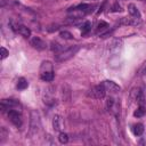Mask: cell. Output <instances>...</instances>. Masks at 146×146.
<instances>
[{
	"label": "cell",
	"mask_w": 146,
	"mask_h": 146,
	"mask_svg": "<svg viewBox=\"0 0 146 146\" xmlns=\"http://www.w3.org/2000/svg\"><path fill=\"white\" fill-rule=\"evenodd\" d=\"M144 114H145V108H144V106H139V108H138L137 111H135V113H133V115L137 116V117H141Z\"/></svg>",
	"instance_id": "23"
},
{
	"label": "cell",
	"mask_w": 146,
	"mask_h": 146,
	"mask_svg": "<svg viewBox=\"0 0 146 146\" xmlns=\"http://www.w3.org/2000/svg\"><path fill=\"white\" fill-rule=\"evenodd\" d=\"M91 30V23L90 22H86L84 24H83V26H82V35H86L89 31Z\"/></svg>",
	"instance_id": "21"
},
{
	"label": "cell",
	"mask_w": 146,
	"mask_h": 146,
	"mask_svg": "<svg viewBox=\"0 0 146 146\" xmlns=\"http://www.w3.org/2000/svg\"><path fill=\"white\" fill-rule=\"evenodd\" d=\"M51 50L52 51H55L56 54H58V52H60V51H63L64 49H63V46L60 44V43H58V42H51Z\"/></svg>",
	"instance_id": "16"
},
{
	"label": "cell",
	"mask_w": 146,
	"mask_h": 146,
	"mask_svg": "<svg viewBox=\"0 0 146 146\" xmlns=\"http://www.w3.org/2000/svg\"><path fill=\"white\" fill-rule=\"evenodd\" d=\"M8 117H9V120L16 127H21V124H22V116H21V113L17 110H10V111H8Z\"/></svg>",
	"instance_id": "5"
},
{
	"label": "cell",
	"mask_w": 146,
	"mask_h": 146,
	"mask_svg": "<svg viewBox=\"0 0 146 146\" xmlns=\"http://www.w3.org/2000/svg\"><path fill=\"white\" fill-rule=\"evenodd\" d=\"M52 128L55 131H60L62 129V117L59 115H54L52 117Z\"/></svg>",
	"instance_id": "12"
},
{
	"label": "cell",
	"mask_w": 146,
	"mask_h": 146,
	"mask_svg": "<svg viewBox=\"0 0 146 146\" xmlns=\"http://www.w3.org/2000/svg\"><path fill=\"white\" fill-rule=\"evenodd\" d=\"M105 95H106V88L103 83L92 87L88 92V96H90L92 98H96V99H102V98L105 97Z\"/></svg>",
	"instance_id": "2"
},
{
	"label": "cell",
	"mask_w": 146,
	"mask_h": 146,
	"mask_svg": "<svg viewBox=\"0 0 146 146\" xmlns=\"http://www.w3.org/2000/svg\"><path fill=\"white\" fill-rule=\"evenodd\" d=\"M136 102H137L140 106H144V104H145L144 95H143V92H141L140 90H138V91H137V95H136Z\"/></svg>",
	"instance_id": "18"
},
{
	"label": "cell",
	"mask_w": 146,
	"mask_h": 146,
	"mask_svg": "<svg viewBox=\"0 0 146 146\" xmlns=\"http://www.w3.org/2000/svg\"><path fill=\"white\" fill-rule=\"evenodd\" d=\"M103 84L105 86L106 91H110V92H119V91L121 90L120 86L116 84L115 82L111 81V80H105V81L103 82Z\"/></svg>",
	"instance_id": "9"
},
{
	"label": "cell",
	"mask_w": 146,
	"mask_h": 146,
	"mask_svg": "<svg viewBox=\"0 0 146 146\" xmlns=\"http://www.w3.org/2000/svg\"><path fill=\"white\" fill-rule=\"evenodd\" d=\"M54 71H47V72H41L40 73V78L41 80L46 81V82H50L54 80Z\"/></svg>",
	"instance_id": "13"
},
{
	"label": "cell",
	"mask_w": 146,
	"mask_h": 146,
	"mask_svg": "<svg viewBox=\"0 0 146 146\" xmlns=\"http://www.w3.org/2000/svg\"><path fill=\"white\" fill-rule=\"evenodd\" d=\"M13 29L16 31V32H18L22 36H24V38H29L30 35H31V30L27 27V26H25V25H14L13 24Z\"/></svg>",
	"instance_id": "8"
},
{
	"label": "cell",
	"mask_w": 146,
	"mask_h": 146,
	"mask_svg": "<svg viewBox=\"0 0 146 146\" xmlns=\"http://www.w3.org/2000/svg\"><path fill=\"white\" fill-rule=\"evenodd\" d=\"M47 71H54L52 64H51V62H49V60L43 62V63L41 64V66H40V73H41V72H47Z\"/></svg>",
	"instance_id": "14"
},
{
	"label": "cell",
	"mask_w": 146,
	"mask_h": 146,
	"mask_svg": "<svg viewBox=\"0 0 146 146\" xmlns=\"http://www.w3.org/2000/svg\"><path fill=\"white\" fill-rule=\"evenodd\" d=\"M41 125V121H40V115L36 111H32L31 112V120H30V128L32 132H38Z\"/></svg>",
	"instance_id": "3"
},
{
	"label": "cell",
	"mask_w": 146,
	"mask_h": 146,
	"mask_svg": "<svg viewBox=\"0 0 146 146\" xmlns=\"http://www.w3.org/2000/svg\"><path fill=\"white\" fill-rule=\"evenodd\" d=\"M107 27H108V24H107L106 22H104V21H100V22L98 23V25H97V29H96V33H99V32H102V31L106 30Z\"/></svg>",
	"instance_id": "19"
},
{
	"label": "cell",
	"mask_w": 146,
	"mask_h": 146,
	"mask_svg": "<svg viewBox=\"0 0 146 146\" xmlns=\"http://www.w3.org/2000/svg\"><path fill=\"white\" fill-rule=\"evenodd\" d=\"M122 9H121V6L119 5V3H114L113 5V7H112V11H114V13H116V11H121Z\"/></svg>",
	"instance_id": "25"
},
{
	"label": "cell",
	"mask_w": 146,
	"mask_h": 146,
	"mask_svg": "<svg viewBox=\"0 0 146 146\" xmlns=\"http://www.w3.org/2000/svg\"><path fill=\"white\" fill-rule=\"evenodd\" d=\"M132 132L136 135V136H140L143 132H144V125L141 123H137L132 127Z\"/></svg>",
	"instance_id": "15"
},
{
	"label": "cell",
	"mask_w": 146,
	"mask_h": 146,
	"mask_svg": "<svg viewBox=\"0 0 146 146\" xmlns=\"http://www.w3.org/2000/svg\"><path fill=\"white\" fill-rule=\"evenodd\" d=\"M0 107H1V111L5 112L6 110H9L10 111V110H16L17 107H21V104L18 102L14 100V99H3L1 102Z\"/></svg>",
	"instance_id": "4"
},
{
	"label": "cell",
	"mask_w": 146,
	"mask_h": 146,
	"mask_svg": "<svg viewBox=\"0 0 146 146\" xmlns=\"http://www.w3.org/2000/svg\"><path fill=\"white\" fill-rule=\"evenodd\" d=\"M58 140H59V143H62V144H66V143L68 141V136H67V133L60 132L59 136H58Z\"/></svg>",
	"instance_id": "22"
},
{
	"label": "cell",
	"mask_w": 146,
	"mask_h": 146,
	"mask_svg": "<svg viewBox=\"0 0 146 146\" xmlns=\"http://www.w3.org/2000/svg\"><path fill=\"white\" fill-rule=\"evenodd\" d=\"M58 29H59V26H58L57 24H52V25H50V26H49L47 30H48L49 32H52V31H57Z\"/></svg>",
	"instance_id": "26"
},
{
	"label": "cell",
	"mask_w": 146,
	"mask_h": 146,
	"mask_svg": "<svg viewBox=\"0 0 146 146\" xmlns=\"http://www.w3.org/2000/svg\"><path fill=\"white\" fill-rule=\"evenodd\" d=\"M80 49V46L79 44H75L73 47H70L67 49H64L63 51L58 52L56 56H55V60L58 62V63H62V62H66L68 59H71Z\"/></svg>",
	"instance_id": "1"
},
{
	"label": "cell",
	"mask_w": 146,
	"mask_h": 146,
	"mask_svg": "<svg viewBox=\"0 0 146 146\" xmlns=\"http://www.w3.org/2000/svg\"><path fill=\"white\" fill-rule=\"evenodd\" d=\"M31 44L33 46V48H35L38 50H43L47 47V43L39 36H33L31 39Z\"/></svg>",
	"instance_id": "7"
},
{
	"label": "cell",
	"mask_w": 146,
	"mask_h": 146,
	"mask_svg": "<svg viewBox=\"0 0 146 146\" xmlns=\"http://www.w3.org/2000/svg\"><path fill=\"white\" fill-rule=\"evenodd\" d=\"M27 86H29V83H27V81H26L24 78H21V79L18 80V82H17V88H18L19 90H24V89H26Z\"/></svg>",
	"instance_id": "17"
},
{
	"label": "cell",
	"mask_w": 146,
	"mask_h": 146,
	"mask_svg": "<svg viewBox=\"0 0 146 146\" xmlns=\"http://www.w3.org/2000/svg\"><path fill=\"white\" fill-rule=\"evenodd\" d=\"M106 107H107V110H108L111 113H113V114H115V115L120 112V110H117V108H119L117 103H116L115 99L112 98V97L107 98V100H106Z\"/></svg>",
	"instance_id": "6"
},
{
	"label": "cell",
	"mask_w": 146,
	"mask_h": 146,
	"mask_svg": "<svg viewBox=\"0 0 146 146\" xmlns=\"http://www.w3.org/2000/svg\"><path fill=\"white\" fill-rule=\"evenodd\" d=\"M128 11H129V14L131 15V17L140 18V13H139L138 8L136 7V5H133V3H129V5H128Z\"/></svg>",
	"instance_id": "11"
},
{
	"label": "cell",
	"mask_w": 146,
	"mask_h": 146,
	"mask_svg": "<svg viewBox=\"0 0 146 146\" xmlns=\"http://www.w3.org/2000/svg\"><path fill=\"white\" fill-rule=\"evenodd\" d=\"M59 36H60V38H63V39H65V40H71V39H73L72 33H71V32H68V31H60Z\"/></svg>",
	"instance_id": "20"
},
{
	"label": "cell",
	"mask_w": 146,
	"mask_h": 146,
	"mask_svg": "<svg viewBox=\"0 0 146 146\" xmlns=\"http://www.w3.org/2000/svg\"><path fill=\"white\" fill-rule=\"evenodd\" d=\"M121 24L123 25H137L140 23V18H135V17H124L120 21Z\"/></svg>",
	"instance_id": "10"
},
{
	"label": "cell",
	"mask_w": 146,
	"mask_h": 146,
	"mask_svg": "<svg viewBox=\"0 0 146 146\" xmlns=\"http://www.w3.org/2000/svg\"><path fill=\"white\" fill-rule=\"evenodd\" d=\"M144 74H146V66H145V70H144Z\"/></svg>",
	"instance_id": "27"
},
{
	"label": "cell",
	"mask_w": 146,
	"mask_h": 146,
	"mask_svg": "<svg viewBox=\"0 0 146 146\" xmlns=\"http://www.w3.org/2000/svg\"><path fill=\"white\" fill-rule=\"evenodd\" d=\"M0 51H1V59H5L8 55H9V51L5 48V47H1V49H0Z\"/></svg>",
	"instance_id": "24"
}]
</instances>
